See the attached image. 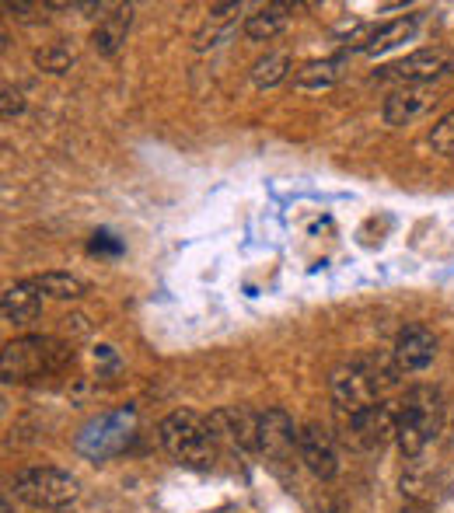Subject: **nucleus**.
<instances>
[{
  "instance_id": "nucleus-1",
  "label": "nucleus",
  "mask_w": 454,
  "mask_h": 513,
  "mask_svg": "<svg viewBox=\"0 0 454 513\" xmlns=\"http://www.w3.org/2000/svg\"><path fill=\"white\" fill-rule=\"evenodd\" d=\"M441 391L416 384L406 391V398L395 409V444L406 458H420L427 451V444L441 430Z\"/></svg>"
},
{
  "instance_id": "nucleus-2",
  "label": "nucleus",
  "mask_w": 454,
  "mask_h": 513,
  "mask_svg": "<svg viewBox=\"0 0 454 513\" xmlns=\"http://www.w3.org/2000/svg\"><path fill=\"white\" fill-rule=\"evenodd\" d=\"M74 360V349L67 342L53 336H21L11 339L0 353V374L7 384L14 381H32V377H46L63 370Z\"/></svg>"
},
{
  "instance_id": "nucleus-3",
  "label": "nucleus",
  "mask_w": 454,
  "mask_h": 513,
  "mask_svg": "<svg viewBox=\"0 0 454 513\" xmlns=\"http://www.w3.org/2000/svg\"><path fill=\"white\" fill-rule=\"evenodd\" d=\"M158 437H161V447H165L175 461H182V465L207 468L210 461L217 458V440H214V433H210V423L193 409L168 412L158 426Z\"/></svg>"
},
{
  "instance_id": "nucleus-4",
  "label": "nucleus",
  "mask_w": 454,
  "mask_h": 513,
  "mask_svg": "<svg viewBox=\"0 0 454 513\" xmlns=\"http://www.w3.org/2000/svg\"><path fill=\"white\" fill-rule=\"evenodd\" d=\"M77 493H81V482L70 472L53 468V465H32L14 475V496H18L25 507L42 510V513L67 510L70 503L77 500Z\"/></svg>"
},
{
  "instance_id": "nucleus-5",
  "label": "nucleus",
  "mask_w": 454,
  "mask_h": 513,
  "mask_svg": "<svg viewBox=\"0 0 454 513\" xmlns=\"http://www.w3.org/2000/svg\"><path fill=\"white\" fill-rule=\"evenodd\" d=\"M388 381H392V377L378 374V367H371V363H343V367H336L329 377L332 402L343 412V419H350V416H357V412L371 409V405L378 402V391L385 388Z\"/></svg>"
},
{
  "instance_id": "nucleus-6",
  "label": "nucleus",
  "mask_w": 454,
  "mask_h": 513,
  "mask_svg": "<svg viewBox=\"0 0 454 513\" xmlns=\"http://www.w3.org/2000/svg\"><path fill=\"white\" fill-rule=\"evenodd\" d=\"M448 70H454V53L444 46H434V49H416V53L402 56L399 63H388V67L378 70V77L399 81L402 88H427L430 81L444 77Z\"/></svg>"
},
{
  "instance_id": "nucleus-7",
  "label": "nucleus",
  "mask_w": 454,
  "mask_h": 513,
  "mask_svg": "<svg viewBox=\"0 0 454 513\" xmlns=\"http://www.w3.org/2000/svg\"><path fill=\"white\" fill-rule=\"evenodd\" d=\"M133 430V409L109 412V416H98L95 423H88L77 437V451L91 461H105L112 454H119L130 440Z\"/></svg>"
},
{
  "instance_id": "nucleus-8",
  "label": "nucleus",
  "mask_w": 454,
  "mask_h": 513,
  "mask_svg": "<svg viewBox=\"0 0 454 513\" xmlns=\"http://www.w3.org/2000/svg\"><path fill=\"white\" fill-rule=\"evenodd\" d=\"M210 433H214L217 447L227 444L231 451L241 454H259V412L245 409H217L207 416Z\"/></svg>"
},
{
  "instance_id": "nucleus-9",
  "label": "nucleus",
  "mask_w": 454,
  "mask_h": 513,
  "mask_svg": "<svg viewBox=\"0 0 454 513\" xmlns=\"http://www.w3.org/2000/svg\"><path fill=\"white\" fill-rule=\"evenodd\" d=\"M388 437H395V409L388 402H374L346 419V440L360 451H381Z\"/></svg>"
},
{
  "instance_id": "nucleus-10",
  "label": "nucleus",
  "mask_w": 454,
  "mask_h": 513,
  "mask_svg": "<svg viewBox=\"0 0 454 513\" xmlns=\"http://www.w3.org/2000/svg\"><path fill=\"white\" fill-rule=\"evenodd\" d=\"M437 356V336L427 325H406L395 339L392 349V363L399 374H420L434 363Z\"/></svg>"
},
{
  "instance_id": "nucleus-11",
  "label": "nucleus",
  "mask_w": 454,
  "mask_h": 513,
  "mask_svg": "<svg viewBox=\"0 0 454 513\" xmlns=\"http://www.w3.org/2000/svg\"><path fill=\"white\" fill-rule=\"evenodd\" d=\"M297 454H301L304 468H308L315 479H332L339 472V454L332 444L329 430H322L318 423H304L297 433Z\"/></svg>"
},
{
  "instance_id": "nucleus-12",
  "label": "nucleus",
  "mask_w": 454,
  "mask_h": 513,
  "mask_svg": "<svg viewBox=\"0 0 454 513\" xmlns=\"http://www.w3.org/2000/svg\"><path fill=\"white\" fill-rule=\"evenodd\" d=\"M297 433H301V426H294V419L283 409L259 412V454H266V458H287L297 447Z\"/></svg>"
},
{
  "instance_id": "nucleus-13",
  "label": "nucleus",
  "mask_w": 454,
  "mask_h": 513,
  "mask_svg": "<svg viewBox=\"0 0 454 513\" xmlns=\"http://www.w3.org/2000/svg\"><path fill=\"white\" fill-rule=\"evenodd\" d=\"M437 95L430 88H395L392 95L381 105V116H385L388 126H409L420 116H427L434 109Z\"/></svg>"
},
{
  "instance_id": "nucleus-14",
  "label": "nucleus",
  "mask_w": 454,
  "mask_h": 513,
  "mask_svg": "<svg viewBox=\"0 0 454 513\" xmlns=\"http://www.w3.org/2000/svg\"><path fill=\"white\" fill-rule=\"evenodd\" d=\"M42 297L46 294H42L32 280H21L4 290V297H0V315H4V322H11V325L35 322V318L42 315Z\"/></svg>"
},
{
  "instance_id": "nucleus-15",
  "label": "nucleus",
  "mask_w": 454,
  "mask_h": 513,
  "mask_svg": "<svg viewBox=\"0 0 454 513\" xmlns=\"http://www.w3.org/2000/svg\"><path fill=\"white\" fill-rule=\"evenodd\" d=\"M130 21H133V7L130 4H126V7L123 4L112 7V14H105V18L95 25V32H91V46H95V53H102V56L116 53V49L126 42Z\"/></svg>"
},
{
  "instance_id": "nucleus-16",
  "label": "nucleus",
  "mask_w": 454,
  "mask_h": 513,
  "mask_svg": "<svg viewBox=\"0 0 454 513\" xmlns=\"http://www.w3.org/2000/svg\"><path fill=\"white\" fill-rule=\"evenodd\" d=\"M346 67V56H332V60H315L308 67H301L294 74V88L301 91H329L332 84H339Z\"/></svg>"
},
{
  "instance_id": "nucleus-17",
  "label": "nucleus",
  "mask_w": 454,
  "mask_h": 513,
  "mask_svg": "<svg viewBox=\"0 0 454 513\" xmlns=\"http://www.w3.org/2000/svg\"><path fill=\"white\" fill-rule=\"evenodd\" d=\"M241 7L238 4H217L214 11H210V21L207 25L196 32V39H193V46L200 49V53H207V49H214V46H221V42L231 35V28H234V14H238Z\"/></svg>"
},
{
  "instance_id": "nucleus-18",
  "label": "nucleus",
  "mask_w": 454,
  "mask_h": 513,
  "mask_svg": "<svg viewBox=\"0 0 454 513\" xmlns=\"http://www.w3.org/2000/svg\"><path fill=\"white\" fill-rule=\"evenodd\" d=\"M420 18H423V14H409V18L378 25V28H374V39H371V46H367V53L378 56V53H388V49L402 46V42H409L416 35V28H420Z\"/></svg>"
},
{
  "instance_id": "nucleus-19",
  "label": "nucleus",
  "mask_w": 454,
  "mask_h": 513,
  "mask_svg": "<svg viewBox=\"0 0 454 513\" xmlns=\"http://www.w3.org/2000/svg\"><path fill=\"white\" fill-rule=\"evenodd\" d=\"M32 283L46 297H56V301H81V297L88 294V283L74 273H42V276H35Z\"/></svg>"
},
{
  "instance_id": "nucleus-20",
  "label": "nucleus",
  "mask_w": 454,
  "mask_h": 513,
  "mask_svg": "<svg viewBox=\"0 0 454 513\" xmlns=\"http://www.w3.org/2000/svg\"><path fill=\"white\" fill-rule=\"evenodd\" d=\"M287 7H262V11H255V14H248L245 18V35L252 42H269V39H276V35L283 32V25H287Z\"/></svg>"
},
{
  "instance_id": "nucleus-21",
  "label": "nucleus",
  "mask_w": 454,
  "mask_h": 513,
  "mask_svg": "<svg viewBox=\"0 0 454 513\" xmlns=\"http://www.w3.org/2000/svg\"><path fill=\"white\" fill-rule=\"evenodd\" d=\"M287 74H290V56L287 53H266L252 67L255 88H276L280 81H287Z\"/></svg>"
},
{
  "instance_id": "nucleus-22",
  "label": "nucleus",
  "mask_w": 454,
  "mask_h": 513,
  "mask_svg": "<svg viewBox=\"0 0 454 513\" xmlns=\"http://www.w3.org/2000/svg\"><path fill=\"white\" fill-rule=\"evenodd\" d=\"M35 67L46 70V74H67V70L74 67V49L63 46V42L35 49Z\"/></svg>"
},
{
  "instance_id": "nucleus-23",
  "label": "nucleus",
  "mask_w": 454,
  "mask_h": 513,
  "mask_svg": "<svg viewBox=\"0 0 454 513\" xmlns=\"http://www.w3.org/2000/svg\"><path fill=\"white\" fill-rule=\"evenodd\" d=\"M430 147L441 154H454V109L430 130Z\"/></svg>"
},
{
  "instance_id": "nucleus-24",
  "label": "nucleus",
  "mask_w": 454,
  "mask_h": 513,
  "mask_svg": "<svg viewBox=\"0 0 454 513\" xmlns=\"http://www.w3.org/2000/svg\"><path fill=\"white\" fill-rule=\"evenodd\" d=\"M4 119H11V116H18L21 109H25V102H21V91H11V88H4Z\"/></svg>"
},
{
  "instance_id": "nucleus-25",
  "label": "nucleus",
  "mask_w": 454,
  "mask_h": 513,
  "mask_svg": "<svg viewBox=\"0 0 454 513\" xmlns=\"http://www.w3.org/2000/svg\"><path fill=\"white\" fill-rule=\"evenodd\" d=\"M4 513H11V496H4Z\"/></svg>"
},
{
  "instance_id": "nucleus-26",
  "label": "nucleus",
  "mask_w": 454,
  "mask_h": 513,
  "mask_svg": "<svg viewBox=\"0 0 454 513\" xmlns=\"http://www.w3.org/2000/svg\"><path fill=\"white\" fill-rule=\"evenodd\" d=\"M56 513H70V510H56Z\"/></svg>"
}]
</instances>
